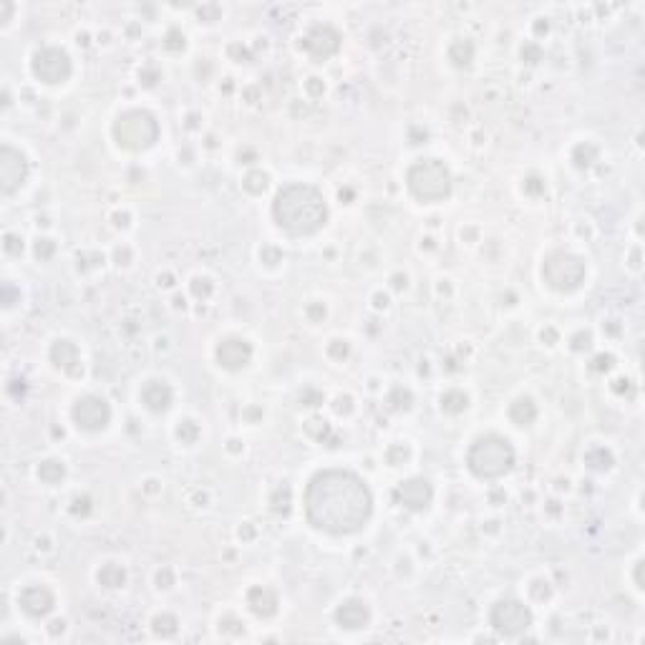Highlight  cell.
<instances>
[{"label":"cell","instance_id":"1","mask_svg":"<svg viewBox=\"0 0 645 645\" xmlns=\"http://www.w3.org/2000/svg\"><path fill=\"white\" fill-rule=\"evenodd\" d=\"M373 512L371 489L356 471H318L305 489V514L320 532L343 537L356 534L368 524Z\"/></svg>","mask_w":645,"mask_h":645},{"label":"cell","instance_id":"2","mask_svg":"<svg viewBox=\"0 0 645 645\" xmlns=\"http://www.w3.org/2000/svg\"><path fill=\"white\" fill-rule=\"evenodd\" d=\"M273 217L282 232L290 237L315 235L328 220L326 197L318 187L303 182L285 184L273 202Z\"/></svg>","mask_w":645,"mask_h":645},{"label":"cell","instance_id":"3","mask_svg":"<svg viewBox=\"0 0 645 645\" xmlns=\"http://www.w3.org/2000/svg\"><path fill=\"white\" fill-rule=\"evenodd\" d=\"M466 466L479 479H499L514 466V449L499 433H484L466 451Z\"/></svg>","mask_w":645,"mask_h":645},{"label":"cell","instance_id":"4","mask_svg":"<svg viewBox=\"0 0 645 645\" xmlns=\"http://www.w3.org/2000/svg\"><path fill=\"white\" fill-rule=\"evenodd\" d=\"M409 192L418 202H444L451 194V174L439 159H421L406 174Z\"/></svg>","mask_w":645,"mask_h":645},{"label":"cell","instance_id":"5","mask_svg":"<svg viewBox=\"0 0 645 645\" xmlns=\"http://www.w3.org/2000/svg\"><path fill=\"white\" fill-rule=\"evenodd\" d=\"M114 139L129 152H144L159 139V124L144 109H131L114 122Z\"/></svg>","mask_w":645,"mask_h":645},{"label":"cell","instance_id":"6","mask_svg":"<svg viewBox=\"0 0 645 645\" xmlns=\"http://www.w3.org/2000/svg\"><path fill=\"white\" fill-rule=\"evenodd\" d=\"M585 275H587V265L575 252L557 250L552 255H547L545 265H542V278L557 293H572V290H577L585 282Z\"/></svg>","mask_w":645,"mask_h":645},{"label":"cell","instance_id":"7","mask_svg":"<svg viewBox=\"0 0 645 645\" xmlns=\"http://www.w3.org/2000/svg\"><path fill=\"white\" fill-rule=\"evenodd\" d=\"M489 622H492V628L497 633L514 637L532 625V613L530 607L519 602V600H499L489 613Z\"/></svg>","mask_w":645,"mask_h":645},{"label":"cell","instance_id":"8","mask_svg":"<svg viewBox=\"0 0 645 645\" xmlns=\"http://www.w3.org/2000/svg\"><path fill=\"white\" fill-rule=\"evenodd\" d=\"M71 71H73L71 69V58L63 48L46 46L36 51V56H33V73L43 84H63V81H69Z\"/></svg>","mask_w":645,"mask_h":645},{"label":"cell","instance_id":"9","mask_svg":"<svg viewBox=\"0 0 645 645\" xmlns=\"http://www.w3.org/2000/svg\"><path fill=\"white\" fill-rule=\"evenodd\" d=\"M71 416H73V421H76V426L81 431L96 433V431H101V429H106L109 421H111V406L106 403V398L89 394V396H81V398L73 403Z\"/></svg>","mask_w":645,"mask_h":645},{"label":"cell","instance_id":"10","mask_svg":"<svg viewBox=\"0 0 645 645\" xmlns=\"http://www.w3.org/2000/svg\"><path fill=\"white\" fill-rule=\"evenodd\" d=\"M28 179V161L16 146L5 144L3 152H0V187H3V194L10 197L16 194L21 187Z\"/></svg>","mask_w":645,"mask_h":645},{"label":"cell","instance_id":"11","mask_svg":"<svg viewBox=\"0 0 645 645\" xmlns=\"http://www.w3.org/2000/svg\"><path fill=\"white\" fill-rule=\"evenodd\" d=\"M431 497H433L431 484L421 477L406 479V482H401L398 489H396V501H398L401 507L411 509V512H424V509L431 504Z\"/></svg>","mask_w":645,"mask_h":645},{"label":"cell","instance_id":"12","mask_svg":"<svg viewBox=\"0 0 645 645\" xmlns=\"http://www.w3.org/2000/svg\"><path fill=\"white\" fill-rule=\"evenodd\" d=\"M303 48L313 56V58L326 61V58H330V56L338 54V48H341V36H338L330 25H315V28H313V31L303 38Z\"/></svg>","mask_w":645,"mask_h":645},{"label":"cell","instance_id":"13","mask_svg":"<svg viewBox=\"0 0 645 645\" xmlns=\"http://www.w3.org/2000/svg\"><path fill=\"white\" fill-rule=\"evenodd\" d=\"M18 605H21V610H23L25 615H31V618H43V615H48L54 610L56 598H54V592L48 590V587H43V585H31V587H25V590L18 595Z\"/></svg>","mask_w":645,"mask_h":645},{"label":"cell","instance_id":"14","mask_svg":"<svg viewBox=\"0 0 645 645\" xmlns=\"http://www.w3.org/2000/svg\"><path fill=\"white\" fill-rule=\"evenodd\" d=\"M252 358V346L245 338H227L217 346V361H220L222 368H229V371H240L250 363Z\"/></svg>","mask_w":645,"mask_h":645},{"label":"cell","instance_id":"15","mask_svg":"<svg viewBox=\"0 0 645 645\" xmlns=\"http://www.w3.org/2000/svg\"><path fill=\"white\" fill-rule=\"evenodd\" d=\"M335 620L346 630L365 628L368 620H371V610H368V605H365L363 600L350 598V600H346V602H341V607L335 610Z\"/></svg>","mask_w":645,"mask_h":645},{"label":"cell","instance_id":"16","mask_svg":"<svg viewBox=\"0 0 645 645\" xmlns=\"http://www.w3.org/2000/svg\"><path fill=\"white\" fill-rule=\"evenodd\" d=\"M139 398H142V403H144L149 411L161 414V411H167L169 406H172L174 391H172V386H169L167 381H146Z\"/></svg>","mask_w":645,"mask_h":645},{"label":"cell","instance_id":"17","mask_svg":"<svg viewBox=\"0 0 645 645\" xmlns=\"http://www.w3.org/2000/svg\"><path fill=\"white\" fill-rule=\"evenodd\" d=\"M51 361H54L56 368H63L69 373H76L78 368V348L71 341H56L54 348H51Z\"/></svg>","mask_w":645,"mask_h":645},{"label":"cell","instance_id":"18","mask_svg":"<svg viewBox=\"0 0 645 645\" xmlns=\"http://www.w3.org/2000/svg\"><path fill=\"white\" fill-rule=\"evenodd\" d=\"M247 605H250L252 613L260 615V618H270V615H275V610H278V598H275V592L267 590V587H252L250 595H247Z\"/></svg>","mask_w":645,"mask_h":645},{"label":"cell","instance_id":"19","mask_svg":"<svg viewBox=\"0 0 645 645\" xmlns=\"http://www.w3.org/2000/svg\"><path fill=\"white\" fill-rule=\"evenodd\" d=\"M509 418L514 421L517 426H527L537 418V406L532 398H517L512 406H509Z\"/></svg>","mask_w":645,"mask_h":645},{"label":"cell","instance_id":"20","mask_svg":"<svg viewBox=\"0 0 645 645\" xmlns=\"http://www.w3.org/2000/svg\"><path fill=\"white\" fill-rule=\"evenodd\" d=\"M99 582L104 585V587H122V585L126 582V572H124L122 565L109 562V565H104V567L99 569Z\"/></svg>","mask_w":645,"mask_h":645},{"label":"cell","instance_id":"21","mask_svg":"<svg viewBox=\"0 0 645 645\" xmlns=\"http://www.w3.org/2000/svg\"><path fill=\"white\" fill-rule=\"evenodd\" d=\"M38 477H41V482H46V484H58V482L66 477V466H63V462H58V459H46V462L38 466Z\"/></svg>","mask_w":645,"mask_h":645},{"label":"cell","instance_id":"22","mask_svg":"<svg viewBox=\"0 0 645 645\" xmlns=\"http://www.w3.org/2000/svg\"><path fill=\"white\" fill-rule=\"evenodd\" d=\"M449 58H451V63L454 66H469L471 58H474V46H471L469 41H454L451 43V48H449Z\"/></svg>","mask_w":645,"mask_h":645},{"label":"cell","instance_id":"23","mask_svg":"<svg viewBox=\"0 0 645 645\" xmlns=\"http://www.w3.org/2000/svg\"><path fill=\"white\" fill-rule=\"evenodd\" d=\"M585 462H587V466L595 471H605L613 466V454L607 451V449L598 446V449H590L587 451V456H585Z\"/></svg>","mask_w":645,"mask_h":645},{"label":"cell","instance_id":"24","mask_svg":"<svg viewBox=\"0 0 645 645\" xmlns=\"http://www.w3.org/2000/svg\"><path fill=\"white\" fill-rule=\"evenodd\" d=\"M466 406H469V398L462 391H446V394L441 396V409L446 411V414H462Z\"/></svg>","mask_w":645,"mask_h":645},{"label":"cell","instance_id":"25","mask_svg":"<svg viewBox=\"0 0 645 645\" xmlns=\"http://www.w3.org/2000/svg\"><path fill=\"white\" fill-rule=\"evenodd\" d=\"M154 633L161 637H172L177 633V618L174 615H159L154 618Z\"/></svg>","mask_w":645,"mask_h":645},{"label":"cell","instance_id":"26","mask_svg":"<svg viewBox=\"0 0 645 645\" xmlns=\"http://www.w3.org/2000/svg\"><path fill=\"white\" fill-rule=\"evenodd\" d=\"M595 157H598V149L592 144H580L575 149V154H572V159H575L577 167H590L592 161H595Z\"/></svg>","mask_w":645,"mask_h":645},{"label":"cell","instance_id":"27","mask_svg":"<svg viewBox=\"0 0 645 645\" xmlns=\"http://www.w3.org/2000/svg\"><path fill=\"white\" fill-rule=\"evenodd\" d=\"M265 187H267V174H262V172H250V174L245 177V190H250L252 194L265 192Z\"/></svg>","mask_w":645,"mask_h":645},{"label":"cell","instance_id":"28","mask_svg":"<svg viewBox=\"0 0 645 645\" xmlns=\"http://www.w3.org/2000/svg\"><path fill=\"white\" fill-rule=\"evenodd\" d=\"M388 403H391V409H396V411H406L411 406V394L403 391V388H394L391 396H388Z\"/></svg>","mask_w":645,"mask_h":645},{"label":"cell","instance_id":"29","mask_svg":"<svg viewBox=\"0 0 645 645\" xmlns=\"http://www.w3.org/2000/svg\"><path fill=\"white\" fill-rule=\"evenodd\" d=\"M199 433V426L194 424V421H179V426H177V436L184 441V444H192V441L197 439Z\"/></svg>","mask_w":645,"mask_h":645},{"label":"cell","instance_id":"30","mask_svg":"<svg viewBox=\"0 0 645 645\" xmlns=\"http://www.w3.org/2000/svg\"><path fill=\"white\" fill-rule=\"evenodd\" d=\"M192 290H194V295L197 297H210V293H212V282L207 280V278H194Z\"/></svg>","mask_w":645,"mask_h":645},{"label":"cell","instance_id":"31","mask_svg":"<svg viewBox=\"0 0 645 645\" xmlns=\"http://www.w3.org/2000/svg\"><path fill=\"white\" fill-rule=\"evenodd\" d=\"M54 252H56V245L51 242V240H38V242H36V258L48 260Z\"/></svg>","mask_w":645,"mask_h":645},{"label":"cell","instance_id":"32","mask_svg":"<svg viewBox=\"0 0 645 645\" xmlns=\"http://www.w3.org/2000/svg\"><path fill=\"white\" fill-rule=\"evenodd\" d=\"M164 46H167L169 51H179V48H184V33H179V31H169L167 43H164Z\"/></svg>","mask_w":645,"mask_h":645},{"label":"cell","instance_id":"33","mask_svg":"<svg viewBox=\"0 0 645 645\" xmlns=\"http://www.w3.org/2000/svg\"><path fill=\"white\" fill-rule=\"evenodd\" d=\"M23 250V240L16 235H5V252H10V255H18V252Z\"/></svg>","mask_w":645,"mask_h":645},{"label":"cell","instance_id":"34","mask_svg":"<svg viewBox=\"0 0 645 645\" xmlns=\"http://www.w3.org/2000/svg\"><path fill=\"white\" fill-rule=\"evenodd\" d=\"M328 353L335 358H346L348 356V343L346 341H333L330 343V348H328Z\"/></svg>","mask_w":645,"mask_h":645},{"label":"cell","instance_id":"35","mask_svg":"<svg viewBox=\"0 0 645 645\" xmlns=\"http://www.w3.org/2000/svg\"><path fill=\"white\" fill-rule=\"evenodd\" d=\"M590 343H592L590 333H577V335H575V346H572V348H575V350L590 348Z\"/></svg>","mask_w":645,"mask_h":645},{"label":"cell","instance_id":"36","mask_svg":"<svg viewBox=\"0 0 645 645\" xmlns=\"http://www.w3.org/2000/svg\"><path fill=\"white\" fill-rule=\"evenodd\" d=\"M157 582H159V587H172V572H169V569L159 572V575H157Z\"/></svg>","mask_w":645,"mask_h":645},{"label":"cell","instance_id":"37","mask_svg":"<svg viewBox=\"0 0 645 645\" xmlns=\"http://www.w3.org/2000/svg\"><path fill=\"white\" fill-rule=\"evenodd\" d=\"M610 365H613V358H610V356H598V358H595V368H598V371H602V368L607 371Z\"/></svg>","mask_w":645,"mask_h":645},{"label":"cell","instance_id":"38","mask_svg":"<svg viewBox=\"0 0 645 645\" xmlns=\"http://www.w3.org/2000/svg\"><path fill=\"white\" fill-rule=\"evenodd\" d=\"M58 630H63V620H56V622H51V633H58Z\"/></svg>","mask_w":645,"mask_h":645}]
</instances>
